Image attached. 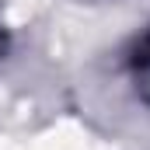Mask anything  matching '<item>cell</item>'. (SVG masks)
Segmentation results:
<instances>
[{
  "instance_id": "6da1fadb",
  "label": "cell",
  "mask_w": 150,
  "mask_h": 150,
  "mask_svg": "<svg viewBox=\"0 0 150 150\" xmlns=\"http://www.w3.org/2000/svg\"><path fill=\"white\" fill-rule=\"evenodd\" d=\"M122 70L133 80H150V21L126 42V49H122Z\"/></svg>"
}]
</instances>
